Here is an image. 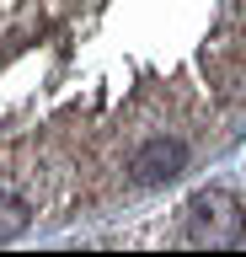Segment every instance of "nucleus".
Here are the masks:
<instances>
[{"label":"nucleus","instance_id":"2","mask_svg":"<svg viewBox=\"0 0 246 257\" xmlns=\"http://www.w3.org/2000/svg\"><path fill=\"white\" fill-rule=\"evenodd\" d=\"M182 161H187V145L155 134V140H145L139 150H134L129 172H134V182H145V188H150V182H171V177L182 172Z\"/></svg>","mask_w":246,"mask_h":257},{"label":"nucleus","instance_id":"3","mask_svg":"<svg viewBox=\"0 0 246 257\" xmlns=\"http://www.w3.org/2000/svg\"><path fill=\"white\" fill-rule=\"evenodd\" d=\"M27 230V204L22 198H11V193H0V241H11Z\"/></svg>","mask_w":246,"mask_h":257},{"label":"nucleus","instance_id":"1","mask_svg":"<svg viewBox=\"0 0 246 257\" xmlns=\"http://www.w3.org/2000/svg\"><path fill=\"white\" fill-rule=\"evenodd\" d=\"M241 236H246V220H241V204L230 193L209 188L187 204V241H198V246H235Z\"/></svg>","mask_w":246,"mask_h":257}]
</instances>
